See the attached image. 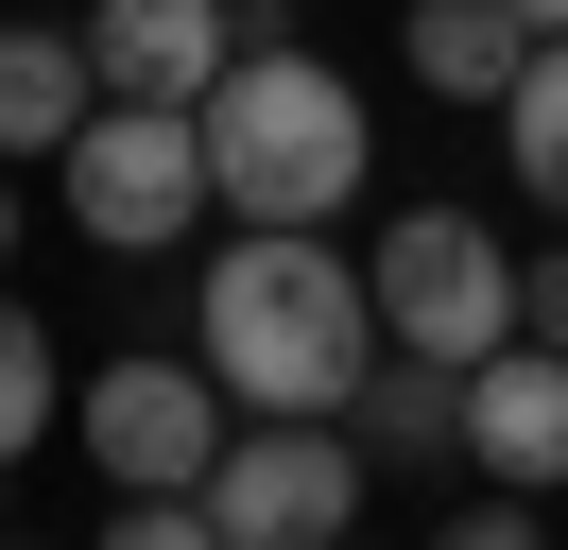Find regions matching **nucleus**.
I'll use <instances>...</instances> for the list:
<instances>
[{
    "label": "nucleus",
    "instance_id": "ddd939ff",
    "mask_svg": "<svg viewBox=\"0 0 568 550\" xmlns=\"http://www.w3.org/2000/svg\"><path fill=\"white\" fill-rule=\"evenodd\" d=\"M70 430V361H52V327L18 293H0V465H36V447Z\"/></svg>",
    "mask_w": 568,
    "mask_h": 550
},
{
    "label": "nucleus",
    "instance_id": "0eeeda50",
    "mask_svg": "<svg viewBox=\"0 0 568 550\" xmlns=\"http://www.w3.org/2000/svg\"><path fill=\"white\" fill-rule=\"evenodd\" d=\"M465 465L517 481V499H568V344H483L465 361Z\"/></svg>",
    "mask_w": 568,
    "mask_h": 550
},
{
    "label": "nucleus",
    "instance_id": "f03ea898",
    "mask_svg": "<svg viewBox=\"0 0 568 550\" xmlns=\"http://www.w3.org/2000/svg\"><path fill=\"white\" fill-rule=\"evenodd\" d=\"M190 121H207V190L242 206V224H345L362 172H379L362 86L311 34H276V18H242V52H224V86L190 103Z\"/></svg>",
    "mask_w": 568,
    "mask_h": 550
},
{
    "label": "nucleus",
    "instance_id": "423d86ee",
    "mask_svg": "<svg viewBox=\"0 0 568 550\" xmlns=\"http://www.w3.org/2000/svg\"><path fill=\"white\" fill-rule=\"evenodd\" d=\"M70 430H87V465H104V481H207L224 430H242V396H224L207 361H173V344H139V361L70 378Z\"/></svg>",
    "mask_w": 568,
    "mask_h": 550
},
{
    "label": "nucleus",
    "instance_id": "f3484780",
    "mask_svg": "<svg viewBox=\"0 0 568 550\" xmlns=\"http://www.w3.org/2000/svg\"><path fill=\"white\" fill-rule=\"evenodd\" d=\"M0 481H18V465H0ZM0 516H18V499H0Z\"/></svg>",
    "mask_w": 568,
    "mask_h": 550
},
{
    "label": "nucleus",
    "instance_id": "f257e3e1",
    "mask_svg": "<svg viewBox=\"0 0 568 550\" xmlns=\"http://www.w3.org/2000/svg\"><path fill=\"white\" fill-rule=\"evenodd\" d=\"M190 361L242 412H345L362 361H379V275L327 224H242L207 258V293H190Z\"/></svg>",
    "mask_w": 568,
    "mask_h": 550
},
{
    "label": "nucleus",
    "instance_id": "20e7f679",
    "mask_svg": "<svg viewBox=\"0 0 568 550\" xmlns=\"http://www.w3.org/2000/svg\"><path fill=\"white\" fill-rule=\"evenodd\" d=\"M362 275H379V344H414V361L517 344V258H499L483 206H396V224L362 241Z\"/></svg>",
    "mask_w": 568,
    "mask_h": 550
},
{
    "label": "nucleus",
    "instance_id": "dca6fc26",
    "mask_svg": "<svg viewBox=\"0 0 568 550\" xmlns=\"http://www.w3.org/2000/svg\"><path fill=\"white\" fill-rule=\"evenodd\" d=\"M517 18H534V34H568V0H517Z\"/></svg>",
    "mask_w": 568,
    "mask_h": 550
},
{
    "label": "nucleus",
    "instance_id": "2eb2a0df",
    "mask_svg": "<svg viewBox=\"0 0 568 550\" xmlns=\"http://www.w3.org/2000/svg\"><path fill=\"white\" fill-rule=\"evenodd\" d=\"M0 258H18V172H0Z\"/></svg>",
    "mask_w": 568,
    "mask_h": 550
},
{
    "label": "nucleus",
    "instance_id": "9b49d317",
    "mask_svg": "<svg viewBox=\"0 0 568 550\" xmlns=\"http://www.w3.org/2000/svg\"><path fill=\"white\" fill-rule=\"evenodd\" d=\"M396 52H414L430 103H499V86L534 69V18H517V0H414V18H396Z\"/></svg>",
    "mask_w": 568,
    "mask_h": 550
},
{
    "label": "nucleus",
    "instance_id": "f8f14e48",
    "mask_svg": "<svg viewBox=\"0 0 568 550\" xmlns=\"http://www.w3.org/2000/svg\"><path fill=\"white\" fill-rule=\"evenodd\" d=\"M499 155H517V190L568 224V34H534V69L499 86Z\"/></svg>",
    "mask_w": 568,
    "mask_h": 550
},
{
    "label": "nucleus",
    "instance_id": "39448f33",
    "mask_svg": "<svg viewBox=\"0 0 568 550\" xmlns=\"http://www.w3.org/2000/svg\"><path fill=\"white\" fill-rule=\"evenodd\" d=\"M362 430L345 412H242L224 430V465H207V533L224 550H327V533H362Z\"/></svg>",
    "mask_w": 568,
    "mask_h": 550
},
{
    "label": "nucleus",
    "instance_id": "4468645a",
    "mask_svg": "<svg viewBox=\"0 0 568 550\" xmlns=\"http://www.w3.org/2000/svg\"><path fill=\"white\" fill-rule=\"evenodd\" d=\"M517 327H534V344H568V241H551V258H517Z\"/></svg>",
    "mask_w": 568,
    "mask_h": 550
},
{
    "label": "nucleus",
    "instance_id": "6e6552de",
    "mask_svg": "<svg viewBox=\"0 0 568 550\" xmlns=\"http://www.w3.org/2000/svg\"><path fill=\"white\" fill-rule=\"evenodd\" d=\"M242 52V0H87V69L121 103H207Z\"/></svg>",
    "mask_w": 568,
    "mask_h": 550
},
{
    "label": "nucleus",
    "instance_id": "1a4fd4ad",
    "mask_svg": "<svg viewBox=\"0 0 568 550\" xmlns=\"http://www.w3.org/2000/svg\"><path fill=\"white\" fill-rule=\"evenodd\" d=\"M104 69H87V18H0V155H70Z\"/></svg>",
    "mask_w": 568,
    "mask_h": 550
},
{
    "label": "nucleus",
    "instance_id": "9d476101",
    "mask_svg": "<svg viewBox=\"0 0 568 550\" xmlns=\"http://www.w3.org/2000/svg\"><path fill=\"white\" fill-rule=\"evenodd\" d=\"M345 430H362V465H448V447H465V361L379 344V361H362V396H345Z\"/></svg>",
    "mask_w": 568,
    "mask_h": 550
},
{
    "label": "nucleus",
    "instance_id": "7ed1b4c3",
    "mask_svg": "<svg viewBox=\"0 0 568 550\" xmlns=\"http://www.w3.org/2000/svg\"><path fill=\"white\" fill-rule=\"evenodd\" d=\"M52 190H70V224L104 241V258H173L190 224H207V121H190V103H87V138L70 155H52Z\"/></svg>",
    "mask_w": 568,
    "mask_h": 550
}]
</instances>
